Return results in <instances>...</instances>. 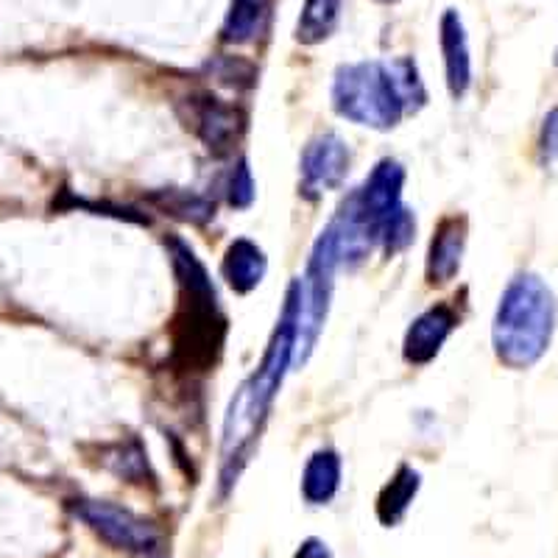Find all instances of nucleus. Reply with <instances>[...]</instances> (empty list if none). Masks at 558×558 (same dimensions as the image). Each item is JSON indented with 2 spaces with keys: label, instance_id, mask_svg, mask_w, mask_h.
Listing matches in <instances>:
<instances>
[{
  "label": "nucleus",
  "instance_id": "23",
  "mask_svg": "<svg viewBox=\"0 0 558 558\" xmlns=\"http://www.w3.org/2000/svg\"><path fill=\"white\" fill-rule=\"evenodd\" d=\"M383 3H388V0H383Z\"/></svg>",
  "mask_w": 558,
  "mask_h": 558
},
{
  "label": "nucleus",
  "instance_id": "15",
  "mask_svg": "<svg viewBox=\"0 0 558 558\" xmlns=\"http://www.w3.org/2000/svg\"><path fill=\"white\" fill-rule=\"evenodd\" d=\"M268 17V0H232L227 20H223V43L246 45L263 32Z\"/></svg>",
  "mask_w": 558,
  "mask_h": 558
},
{
  "label": "nucleus",
  "instance_id": "22",
  "mask_svg": "<svg viewBox=\"0 0 558 558\" xmlns=\"http://www.w3.org/2000/svg\"><path fill=\"white\" fill-rule=\"evenodd\" d=\"M296 558H332V553L327 550V545L318 539H307L305 545L299 547Z\"/></svg>",
  "mask_w": 558,
  "mask_h": 558
},
{
  "label": "nucleus",
  "instance_id": "8",
  "mask_svg": "<svg viewBox=\"0 0 558 558\" xmlns=\"http://www.w3.org/2000/svg\"><path fill=\"white\" fill-rule=\"evenodd\" d=\"M187 126L207 143L213 151H227L229 146H235L238 134L243 129V118L235 107L218 101L213 96H196L191 98V118Z\"/></svg>",
  "mask_w": 558,
  "mask_h": 558
},
{
  "label": "nucleus",
  "instance_id": "9",
  "mask_svg": "<svg viewBox=\"0 0 558 558\" xmlns=\"http://www.w3.org/2000/svg\"><path fill=\"white\" fill-rule=\"evenodd\" d=\"M458 316L452 307L438 305L425 311L416 322L411 324V330L405 336V361L413 366H425L433 357L438 355L441 343L450 338V332L456 330Z\"/></svg>",
  "mask_w": 558,
  "mask_h": 558
},
{
  "label": "nucleus",
  "instance_id": "21",
  "mask_svg": "<svg viewBox=\"0 0 558 558\" xmlns=\"http://www.w3.org/2000/svg\"><path fill=\"white\" fill-rule=\"evenodd\" d=\"M542 157H558V107L553 109V112H547L545 126H542Z\"/></svg>",
  "mask_w": 558,
  "mask_h": 558
},
{
  "label": "nucleus",
  "instance_id": "4",
  "mask_svg": "<svg viewBox=\"0 0 558 558\" xmlns=\"http://www.w3.org/2000/svg\"><path fill=\"white\" fill-rule=\"evenodd\" d=\"M171 248L173 268H177L179 286H182V313L173 322L177 355L184 357L187 366H207L216 361L223 338V318L216 305V288L209 286L207 271L191 248L179 241H173Z\"/></svg>",
  "mask_w": 558,
  "mask_h": 558
},
{
  "label": "nucleus",
  "instance_id": "17",
  "mask_svg": "<svg viewBox=\"0 0 558 558\" xmlns=\"http://www.w3.org/2000/svg\"><path fill=\"white\" fill-rule=\"evenodd\" d=\"M157 198L162 207L171 213V216L182 218V221H191V223H204L209 218L216 216V207L202 196H193L187 191H168V193H159Z\"/></svg>",
  "mask_w": 558,
  "mask_h": 558
},
{
  "label": "nucleus",
  "instance_id": "18",
  "mask_svg": "<svg viewBox=\"0 0 558 558\" xmlns=\"http://www.w3.org/2000/svg\"><path fill=\"white\" fill-rule=\"evenodd\" d=\"M413 232H416V221H413L405 207H400L383 221L380 232H377V243L386 248V254H397L413 241Z\"/></svg>",
  "mask_w": 558,
  "mask_h": 558
},
{
  "label": "nucleus",
  "instance_id": "16",
  "mask_svg": "<svg viewBox=\"0 0 558 558\" xmlns=\"http://www.w3.org/2000/svg\"><path fill=\"white\" fill-rule=\"evenodd\" d=\"M341 3L343 0H307L296 26L299 43L316 45L330 37L341 17Z\"/></svg>",
  "mask_w": 558,
  "mask_h": 558
},
{
  "label": "nucleus",
  "instance_id": "7",
  "mask_svg": "<svg viewBox=\"0 0 558 558\" xmlns=\"http://www.w3.org/2000/svg\"><path fill=\"white\" fill-rule=\"evenodd\" d=\"M349 171V148L338 134H322L307 146L302 157V187L307 196H322L336 191L347 179Z\"/></svg>",
  "mask_w": 558,
  "mask_h": 558
},
{
  "label": "nucleus",
  "instance_id": "11",
  "mask_svg": "<svg viewBox=\"0 0 558 558\" xmlns=\"http://www.w3.org/2000/svg\"><path fill=\"white\" fill-rule=\"evenodd\" d=\"M441 51H445L447 64V87L452 98H463L472 84V59L461 17L456 12H447L441 20Z\"/></svg>",
  "mask_w": 558,
  "mask_h": 558
},
{
  "label": "nucleus",
  "instance_id": "10",
  "mask_svg": "<svg viewBox=\"0 0 558 558\" xmlns=\"http://www.w3.org/2000/svg\"><path fill=\"white\" fill-rule=\"evenodd\" d=\"M466 223L463 218H445L438 223L436 238L430 243V254H427V279L433 286H445L450 279H456L458 268H461L463 241H466Z\"/></svg>",
  "mask_w": 558,
  "mask_h": 558
},
{
  "label": "nucleus",
  "instance_id": "5",
  "mask_svg": "<svg viewBox=\"0 0 558 558\" xmlns=\"http://www.w3.org/2000/svg\"><path fill=\"white\" fill-rule=\"evenodd\" d=\"M73 511L114 550L132 558H166V539L146 517L107 500H76Z\"/></svg>",
  "mask_w": 558,
  "mask_h": 558
},
{
  "label": "nucleus",
  "instance_id": "14",
  "mask_svg": "<svg viewBox=\"0 0 558 558\" xmlns=\"http://www.w3.org/2000/svg\"><path fill=\"white\" fill-rule=\"evenodd\" d=\"M418 472L411 470V466H400V472L391 477L386 488L377 497V517H380L383 525L393 527L400 525L402 517L408 514L413 497L418 492Z\"/></svg>",
  "mask_w": 558,
  "mask_h": 558
},
{
  "label": "nucleus",
  "instance_id": "20",
  "mask_svg": "<svg viewBox=\"0 0 558 558\" xmlns=\"http://www.w3.org/2000/svg\"><path fill=\"white\" fill-rule=\"evenodd\" d=\"M254 198V182H252V173H248L246 162L235 168L232 173V182H229V204L232 207H248Z\"/></svg>",
  "mask_w": 558,
  "mask_h": 558
},
{
  "label": "nucleus",
  "instance_id": "6",
  "mask_svg": "<svg viewBox=\"0 0 558 558\" xmlns=\"http://www.w3.org/2000/svg\"><path fill=\"white\" fill-rule=\"evenodd\" d=\"M402 182H405V171L400 168V162L383 159L380 166L372 171V177L366 179V184H363L361 191L352 196V202H349V209L372 229L375 241L383 221L391 216L393 209H400Z\"/></svg>",
  "mask_w": 558,
  "mask_h": 558
},
{
  "label": "nucleus",
  "instance_id": "13",
  "mask_svg": "<svg viewBox=\"0 0 558 558\" xmlns=\"http://www.w3.org/2000/svg\"><path fill=\"white\" fill-rule=\"evenodd\" d=\"M338 486H341V458L332 450H318L307 461L302 475V495L311 506H324L336 497Z\"/></svg>",
  "mask_w": 558,
  "mask_h": 558
},
{
  "label": "nucleus",
  "instance_id": "3",
  "mask_svg": "<svg viewBox=\"0 0 558 558\" xmlns=\"http://www.w3.org/2000/svg\"><path fill=\"white\" fill-rule=\"evenodd\" d=\"M556 327V299L533 274L511 279L495 316V352L506 366H533L550 347Z\"/></svg>",
  "mask_w": 558,
  "mask_h": 558
},
{
  "label": "nucleus",
  "instance_id": "1",
  "mask_svg": "<svg viewBox=\"0 0 558 558\" xmlns=\"http://www.w3.org/2000/svg\"><path fill=\"white\" fill-rule=\"evenodd\" d=\"M425 98V84L411 59L347 64L332 84L338 114L372 129L397 126L402 114L422 107Z\"/></svg>",
  "mask_w": 558,
  "mask_h": 558
},
{
  "label": "nucleus",
  "instance_id": "19",
  "mask_svg": "<svg viewBox=\"0 0 558 558\" xmlns=\"http://www.w3.org/2000/svg\"><path fill=\"white\" fill-rule=\"evenodd\" d=\"M118 456L109 458V470L114 472L118 477H126L132 483H143L140 477L146 475L148 463H146V452L140 450L137 441H129V445H118L114 447Z\"/></svg>",
  "mask_w": 558,
  "mask_h": 558
},
{
  "label": "nucleus",
  "instance_id": "2",
  "mask_svg": "<svg viewBox=\"0 0 558 558\" xmlns=\"http://www.w3.org/2000/svg\"><path fill=\"white\" fill-rule=\"evenodd\" d=\"M293 341H296V296H293L291 288L286 313H282L277 336H274L271 347L263 357V366L257 368V375L252 380L243 383L232 405H229L227 425H223V492L232 488V483L241 475L243 463L248 461L246 456L252 450L254 436L260 430L263 418H266L268 408L277 397L279 383L286 377V368L293 361Z\"/></svg>",
  "mask_w": 558,
  "mask_h": 558
},
{
  "label": "nucleus",
  "instance_id": "12",
  "mask_svg": "<svg viewBox=\"0 0 558 558\" xmlns=\"http://www.w3.org/2000/svg\"><path fill=\"white\" fill-rule=\"evenodd\" d=\"M266 266L268 263L263 248L257 243L241 238V241L232 243L227 248V254H223L221 274L238 293H248L260 286V279L266 277Z\"/></svg>",
  "mask_w": 558,
  "mask_h": 558
}]
</instances>
